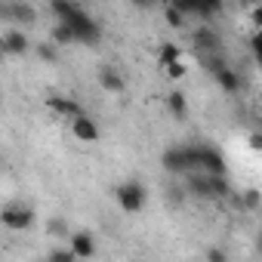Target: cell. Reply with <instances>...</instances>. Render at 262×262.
I'll use <instances>...</instances> for the list:
<instances>
[{
  "label": "cell",
  "instance_id": "1",
  "mask_svg": "<svg viewBox=\"0 0 262 262\" xmlns=\"http://www.w3.org/2000/svg\"><path fill=\"white\" fill-rule=\"evenodd\" d=\"M50 10H53V16H56L62 25H68L74 43L96 47V43L102 40V25H99L86 10H80L77 4H71V0H53Z\"/></svg>",
  "mask_w": 262,
  "mask_h": 262
},
{
  "label": "cell",
  "instance_id": "2",
  "mask_svg": "<svg viewBox=\"0 0 262 262\" xmlns=\"http://www.w3.org/2000/svg\"><path fill=\"white\" fill-rule=\"evenodd\" d=\"M34 222H37V213L25 201H7L0 207V225L7 231H28Z\"/></svg>",
  "mask_w": 262,
  "mask_h": 262
},
{
  "label": "cell",
  "instance_id": "3",
  "mask_svg": "<svg viewBox=\"0 0 262 262\" xmlns=\"http://www.w3.org/2000/svg\"><path fill=\"white\" fill-rule=\"evenodd\" d=\"M114 201H117V207L123 213H142L145 204H148V188L139 179H123L114 188Z\"/></svg>",
  "mask_w": 262,
  "mask_h": 262
},
{
  "label": "cell",
  "instance_id": "4",
  "mask_svg": "<svg viewBox=\"0 0 262 262\" xmlns=\"http://www.w3.org/2000/svg\"><path fill=\"white\" fill-rule=\"evenodd\" d=\"M161 164L170 176H188V173H198V161H194V145H173L161 155Z\"/></svg>",
  "mask_w": 262,
  "mask_h": 262
},
{
  "label": "cell",
  "instance_id": "5",
  "mask_svg": "<svg viewBox=\"0 0 262 262\" xmlns=\"http://www.w3.org/2000/svg\"><path fill=\"white\" fill-rule=\"evenodd\" d=\"M207 68H210L213 80L222 86V93H237V90H241V74H237L231 65H225L222 56H210V59H207Z\"/></svg>",
  "mask_w": 262,
  "mask_h": 262
},
{
  "label": "cell",
  "instance_id": "6",
  "mask_svg": "<svg viewBox=\"0 0 262 262\" xmlns=\"http://www.w3.org/2000/svg\"><path fill=\"white\" fill-rule=\"evenodd\" d=\"M191 43H194V50L204 53L207 59H210V56H222V37H219V31H213L210 25H201V28L191 34Z\"/></svg>",
  "mask_w": 262,
  "mask_h": 262
},
{
  "label": "cell",
  "instance_id": "7",
  "mask_svg": "<svg viewBox=\"0 0 262 262\" xmlns=\"http://www.w3.org/2000/svg\"><path fill=\"white\" fill-rule=\"evenodd\" d=\"M0 19H7L13 25H34L37 10L31 4H0Z\"/></svg>",
  "mask_w": 262,
  "mask_h": 262
},
{
  "label": "cell",
  "instance_id": "8",
  "mask_svg": "<svg viewBox=\"0 0 262 262\" xmlns=\"http://www.w3.org/2000/svg\"><path fill=\"white\" fill-rule=\"evenodd\" d=\"M68 250L74 253V259H93L96 256V237H93V231H71L68 234Z\"/></svg>",
  "mask_w": 262,
  "mask_h": 262
},
{
  "label": "cell",
  "instance_id": "9",
  "mask_svg": "<svg viewBox=\"0 0 262 262\" xmlns=\"http://www.w3.org/2000/svg\"><path fill=\"white\" fill-rule=\"evenodd\" d=\"M47 105H50L56 114H62L68 123H71V120H77L80 114H86V111H83V105H80L77 99H71V96H50V99H47Z\"/></svg>",
  "mask_w": 262,
  "mask_h": 262
},
{
  "label": "cell",
  "instance_id": "10",
  "mask_svg": "<svg viewBox=\"0 0 262 262\" xmlns=\"http://www.w3.org/2000/svg\"><path fill=\"white\" fill-rule=\"evenodd\" d=\"M182 191H185V198L213 201V194H210V176H204V173H188V176H185V185H182Z\"/></svg>",
  "mask_w": 262,
  "mask_h": 262
},
{
  "label": "cell",
  "instance_id": "11",
  "mask_svg": "<svg viewBox=\"0 0 262 262\" xmlns=\"http://www.w3.org/2000/svg\"><path fill=\"white\" fill-rule=\"evenodd\" d=\"M28 47H31L28 34L19 31V28H13V31H7L4 37H0V50H4V56H25Z\"/></svg>",
  "mask_w": 262,
  "mask_h": 262
},
{
  "label": "cell",
  "instance_id": "12",
  "mask_svg": "<svg viewBox=\"0 0 262 262\" xmlns=\"http://www.w3.org/2000/svg\"><path fill=\"white\" fill-rule=\"evenodd\" d=\"M71 133L77 142H99V123L90 117V114H80L77 120H71Z\"/></svg>",
  "mask_w": 262,
  "mask_h": 262
},
{
  "label": "cell",
  "instance_id": "13",
  "mask_svg": "<svg viewBox=\"0 0 262 262\" xmlns=\"http://www.w3.org/2000/svg\"><path fill=\"white\" fill-rule=\"evenodd\" d=\"M99 86L105 90V93H123L126 90V80H123V74L114 68V65H102L99 68Z\"/></svg>",
  "mask_w": 262,
  "mask_h": 262
},
{
  "label": "cell",
  "instance_id": "14",
  "mask_svg": "<svg viewBox=\"0 0 262 262\" xmlns=\"http://www.w3.org/2000/svg\"><path fill=\"white\" fill-rule=\"evenodd\" d=\"M164 102H167V108H170V114H173L176 120H185V117H188V96H185V93L173 90Z\"/></svg>",
  "mask_w": 262,
  "mask_h": 262
},
{
  "label": "cell",
  "instance_id": "15",
  "mask_svg": "<svg viewBox=\"0 0 262 262\" xmlns=\"http://www.w3.org/2000/svg\"><path fill=\"white\" fill-rule=\"evenodd\" d=\"M158 59H161V68L176 65V62H182V47H179V43H173V40H167V43H161Z\"/></svg>",
  "mask_w": 262,
  "mask_h": 262
},
{
  "label": "cell",
  "instance_id": "16",
  "mask_svg": "<svg viewBox=\"0 0 262 262\" xmlns=\"http://www.w3.org/2000/svg\"><path fill=\"white\" fill-rule=\"evenodd\" d=\"M222 13V0H194V19H213Z\"/></svg>",
  "mask_w": 262,
  "mask_h": 262
},
{
  "label": "cell",
  "instance_id": "17",
  "mask_svg": "<svg viewBox=\"0 0 262 262\" xmlns=\"http://www.w3.org/2000/svg\"><path fill=\"white\" fill-rule=\"evenodd\" d=\"M50 37H53L50 43H53V47H59V50H65V47H71V43H74V37H71L68 25H62V22H56V25H53Z\"/></svg>",
  "mask_w": 262,
  "mask_h": 262
},
{
  "label": "cell",
  "instance_id": "18",
  "mask_svg": "<svg viewBox=\"0 0 262 262\" xmlns=\"http://www.w3.org/2000/svg\"><path fill=\"white\" fill-rule=\"evenodd\" d=\"M234 204H237V207H244V210H259L262 194H259V188H247L241 198H234Z\"/></svg>",
  "mask_w": 262,
  "mask_h": 262
},
{
  "label": "cell",
  "instance_id": "19",
  "mask_svg": "<svg viewBox=\"0 0 262 262\" xmlns=\"http://www.w3.org/2000/svg\"><path fill=\"white\" fill-rule=\"evenodd\" d=\"M164 19H167V25H170V28H185V25H188V19H185L173 4H167V7H164Z\"/></svg>",
  "mask_w": 262,
  "mask_h": 262
},
{
  "label": "cell",
  "instance_id": "20",
  "mask_svg": "<svg viewBox=\"0 0 262 262\" xmlns=\"http://www.w3.org/2000/svg\"><path fill=\"white\" fill-rule=\"evenodd\" d=\"M37 56L53 65V62H59V47H53V43H37Z\"/></svg>",
  "mask_w": 262,
  "mask_h": 262
},
{
  "label": "cell",
  "instance_id": "21",
  "mask_svg": "<svg viewBox=\"0 0 262 262\" xmlns=\"http://www.w3.org/2000/svg\"><path fill=\"white\" fill-rule=\"evenodd\" d=\"M47 262H77V259H74V253L68 247H56V250H50Z\"/></svg>",
  "mask_w": 262,
  "mask_h": 262
},
{
  "label": "cell",
  "instance_id": "22",
  "mask_svg": "<svg viewBox=\"0 0 262 262\" xmlns=\"http://www.w3.org/2000/svg\"><path fill=\"white\" fill-rule=\"evenodd\" d=\"M164 71H167V77H170V80H182V77L188 74V68H185V62H176V65H167Z\"/></svg>",
  "mask_w": 262,
  "mask_h": 262
},
{
  "label": "cell",
  "instance_id": "23",
  "mask_svg": "<svg viewBox=\"0 0 262 262\" xmlns=\"http://www.w3.org/2000/svg\"><path fill=\"white\" fill-rule=\"evenodd\" d=\"M47 228H50V234H56V237H65V234H68V222H65V219H50Z\"/></svg>",
  "mask_w": 262,
  "mask_h": 262
},
{
  "label": "cell",
  "instance_id": "24",
  "mask_svg": "<svg viewBox=\"0 0 262 262\" xmlns=\"http://www.w3.org/2000/svg\"><path fill=\"white\" fill-rule=\"evenodd\" d=\"M204 259H207V262H228V253H225L222 247H210Z\"/></svg>",
  "mask_w": 262,
  "mask_h": 262
},
{
  "label": "cell",
  "instance_id": "25",
  "mask_svg": "<svg viewBox=\"0 0 262 262\" xmlns=\"http://www.w3.org/2000/svg\"><path fill=\"white\" fill-rule=\"evenodd\" d=\"M250 47H253V53H256V56L262 53V34H259V31H253V37H250Z\"/></svg>",
  "mask_w": 262,
  "mask_h": 262
},
{
  "label": "cell",
  "instance_id": "26",
  "mask_svg": "<svg viewBox=\"0 0 262 262\" xmlns=\"http://www.w3.org/2000/svg\"><path fill=\"white\" fill-rule=\"evenodd\" d=\"M250 148H253V151H259V148H262V136H259V133H253V136H250Z\"/></svg>",
  "mask_w": 262,
  "mask_h": 262
},
{
  "label": "cell",
  "instance_id": "27",
  "mask_svg": "<svg viewBox=\"0 0 262 262\" xmlns=\"http://www.w3.org/2000/svg\"><path fill=\"white\" fill-rule=\"evenodd\" d=\"M4 59H7V56H4V50H0V62H4Z\"/></svg>",
  "mask_w": 262,
  "mask_h": 262
},
{
  "label": "cell",
  "instance_id": "28",
  "mask_svg": "<svg viewBox=\"0 0 262 262\" xmlns=\"http://www.w3.org/2000/svg\"><path fill=\"white\" fill-rule=\"evenodd\" d=\"M40 262H47V259H40Z\"/></svg>",
  "mask_w": 262,
  "mask_h": 262
}]
</instances>
